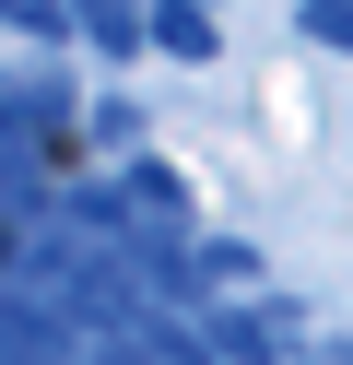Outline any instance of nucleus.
Segmentation results:
<instances>
[{
    "mask_svg": "<svg viewBox=\"0 0 353 365\" xmlns=\"http://www.w3.org/2000/svg\"><path fill=\"white\" fill-rule=\"evenodd\" d=\"M318 36H342V48H353V0H318Z\"/></svg>",
    "mask_w": 353,
    "mask_h": 365,
    "instance_id": "nucleus-1",
    "label": "nucleus"
}]
</instances>
